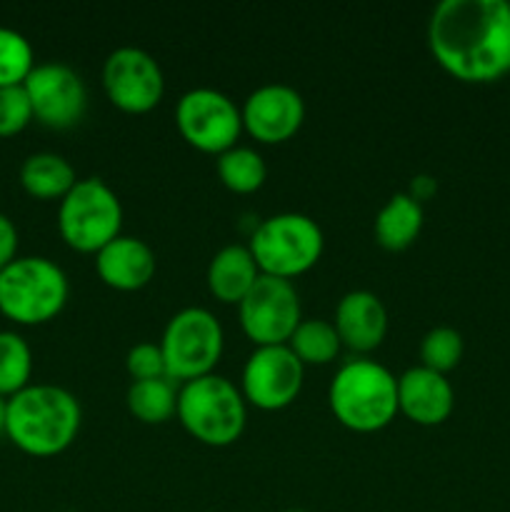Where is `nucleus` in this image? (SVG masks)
Here are the masks:
<instances>
[{"instance_id":"nucleus-1","label":"nucleus","mask_w":510,"mask_h":512,"mask_svg":"<svg viewBox=\"0 0 510 512\" xmlns=\"http://www.w3.org/2000/svg\"><path fill=\"white\" fill-rule=\"evenodd\" d=\"M435 63L463 83H495L510 73V3L443 0L428 20Z\"/></svg>"},{"instance_id":"nucleus-2","label":"nucleus","mask_w":510,"mask_h":512,"mask_svg":"<svg viewBox=\"0 0 510 512\" xmlns=\"http://www.w3.org/2000/svg\"><path fill=\"white\" fill-rule=\"evenodd\" d=\"M83 410L78 398L58 385H28L8 398L10 443L33 458H53L78 438Z\"/></svg>"},{"instance_id":"nucleus-3","label":"nucleus","mask_w":510,"mask_h":512,"mask_svg":"<svg viewBox=\"0 0 510 512\" xmlns=\"http://www.w3.org/2000/svg\"><path fill=\"white\" fill-rule=\"evenodd\" d=\"M328 403L343 428L353 433H378L400 413L398 378L375 360L353 358L335 373Z\"/></svg>"},{"instance_id":"nucleus-4","label":"nucleus","mask_w":510,"mask_h":512,"mask_svg":"<svg viewBox=\"0 0 510 512\" xmlns=\"http://www.w3.org/2000/svg\"><path fill=\"white\" fill-rule=\"evenodd\" d=\"M180 425L210 448H228L243 435L248 408L240 388H235L223 375H205V378L183 383L178 390Z\"/></svg>"},{"instance_id":"nucleus-5","label":"nucleus","mask_w":510,"mask_h":512,"mask_svg":"<svg viewBox=\"0 0 510 512\" xmlns=\"http://www.w3.org/2000/svg\"><path fill=\"white\" fill-rule=\"evenodd\" d=\"M68 278L53 260L28 255L0 270V313L18 325H43L68 303Z\"/></svg>"},{"instance_id":"nucleus-6","label":"nucleus","mask_w":510,"mask_h":512,"mask_svg":"<svg viewBox=\"0 0 510 512\" xmlns=\"http://www.w3.org/2000/svg\"><path fill=\"white\" fill-rule=\"evenodd\" d=\"M260 273L293 280L320 260L325 238L320 225L303 213H278L253 230L248 243Z\"/></svg>"},{"instance_id":"nucleus-7","label":"nucleus","mask_w":510,"mask_h":512,"mask_svg":"<svg viewBox=\"0 0 510 512\" xmlns=\"http://www.w3.org/2000/svg\"><path fill=\"white\" fill-rule=\"evenodd\" d=\"M123 228V205L105 180L85 178L60 200L58 230L65 245L78 253H98Z\"/></svg>"},{"instance_id":"nucleus-8","label":"nucleus","mask_w":510,"mask_h":512,"mask_svg":"<svg viewBox=\"0 0 510 512\" xmlns=\"http://www.w3.org/2000/svg\"><path fill=\"white\" fill-rule=\"evenodd\" d=\"M158 345L163 350L168 378L173 383H190L213 375L223 355L225 335L210 310L185 308L168 320Z\"/></svg>"},{"instance_id":"nucleus-9","label":"nucleus","mask_w":510,"mask_h":512,"mask_svg":"<svg viewBox=\"0 0 510 512\" xmlns=\"http://www.w3.org/2000/svg\"><path fill=\"white\" fill-rule=\"evenodd\" d=\"M175 125L188 145L200 153L220 155L238 145L243 133L240 108L215 88H193L175 105Z\"/></svg>"},{"instance_id":"nucleus-10","label":"nucleus","mask_w":510,"mask_h":512,"mask_svg":"<svg viewBox=\"0 0 510 512\" xmlns=\"http://www.w3.org/2000/svg\"><path fill=\"white\" fill-rule=\"evenodd\" d=\"M240 328L260 345H288L300 325V298L290 280L263 275L238 305Z\"/></svg>"},{"instance_id":"nucleus-11","label":"nucleus","mask_w":510,"mask_h":512,"mask_svg":"<svg viewBox=\"0 0 510 512\" xmlns=\"http://www.w3.org/2000/svg\"><path fill=\"white\" fill-rule=\"evenodd\" d=\"M305 365L288 345H260L248 355L240 378L245 403L275 413L295 403L303 390Z\"/></svg>"},{"instance_id":"nucleus-12","label":"nucleus","mask_w":510,"mask_h":512,"mask_svg":"<svg viewBox=\"0 0 510 512\" xmlns=\"http://www.w3.org/2000/svg\"><path fill=\"white\" fill-rule=\"evenodd\" d=\"M103 88L115 108L143 115L163 100L165 78L153 55L133 45H123L105 58Z\"/></svg>"},{"instance_id":"nucleus-13","label":"nucleus","mask_w":510,"mask_h":512,"mask_svg":"<svg viewBox=\"0 0 510 512\" xmlns=\"http://www.w3.org/2000/svg\"><path fill=\"white\" fill-rule=\"evenodd\" d=\"M33 118L53 130H68L83 120L88 88L83 78L65 63H40L23 83Z\"/></svg>"},{"instance_id":"nucleus-14","label":"nucleus","mask_w":510,"mask_h":512,"mask_svg":"<svg viewBox=\"0 0 510 512\" xmlns=\"http://www.w3.org/2000/svg\"><path fill=\"white\" fill-rule=\"evenodd\" d=\"M240 115H243V130H248V135H253L258 143H285L303 125L305 103L303 95L290 85L268 83L255 88L245 98Z\"/></svg>"},{"instance_id":"nucleus-15","label":"nucleus","mask_w":510,"mask_h":512,"mask_svg":"<svg viewBox=\"0 0 510 512\" xmlns=\"http://www.w3.org/2000/svg\"><path fill=\"white\" fill-rule=\"evenodd\" d=\"M455 393L445 375L423 368H408L398 378V410L415 425L445 423L453 413Z\"/></svg>"},{"instance_id":"nucleus-16","label":"nucleus","mask_w":510,"mask_h":512,"mask_svg":"<svg viewBox=\"0 0 510 512\" xmlns=\"http://www.w3.org/2000/svg\"><path fill=\"white\" fill-rule=\"evenodd\" d=\"M335 330L345 348L353 353H370L380 348L388 335V310L370 290H350L335 308Z\"/></svg>"},{"instance_id":"nucleus-17","label":"nucleus","mask_w":510,"mask_h":512,"mask_svg":"<svg viewBox=\"0 0 510 512\" xmlns=\"http://www.w3.org/2000/svg\"><path fill=\"white\" fill-rule=\"evenodd\" d=\"M155 253L145 240L118 235L95 253V270L108 288L133 293L145 288L155 275Z\"/></svg>"},{"instance_id":"nucleus-18","label":"nucleus","mask_w":510,"mask_h":512,"mask_svg":"<svg viewBox=\"0 0 510 512\" xmlns=\"http://www.w3.org/2000/svg\"><path fill=\"white\" fill-rule=\"evenodd\" d=\"M258 278L260 268L248 245H225L208 265L210 293L225 305H240Z\"/></svg>"},{"instance_id":"nucleus-19","label":"nucleus","mask_w":510,"mask_h":512,"mask_svg":"<svg viewBox=\"0 0 510 512\" xmlns=\"http://www.w3.org/2000/svg\"><path fill=\"white\" fill-rule=\"evenodd\" d=\"M375 243L390 253L410 248L423 230V205L410 193H395L375 218Z\"/></svg>"},{"instance_id":"nucleus-20","label":"nucleus","mask_w":510,"mask_h":512,"mask_svg":"<svg viewBox=\"0 0 510 512\" xmlns=\"http://www.w3.org/2000/svg\"><path fill=\"white\" fill-rule=\"evenodd\" d=\"M75 183V168L58 153H35L20 168V185L35 200H63Z\"/></svg>"},{"instance_id":"nucleus-21","label":"nucleus","mask_w":510,"mask_h":512,"mask_svg":"<svg viewBox=\"0 0 510 512\" xmlns=\"http://www.w3.org/2000/svg\"><path fill=\"white\" fill-rule=\"evenodd\" d=\"M130 415L145 425L168 423L178 408V388L170 378L133 380L125 395Z\"/></svg>"},{"instance_id":"nucleus-22","label":"nucleus","mask_w":510,"mask_h":512,"mask_svg":"<svg viewBox=\"0 0 510 512\" xmlns=\"http://www.w3.org/2000/svg\"><path fill=\"white\" fill-rule=\"evenodd\" d=\"M215 170H218L220 183L238 195L255 193L263 188L265 178H268L263 155L245 145H235V148L220 153L215 160Z\"/></svg>"},{"instance_id":"nucleus-23","label":"nucleus","mask_w":510,"mask_h":512,"mask_svg":"<svg viewBox=\"0 0 510 512\" xmlns=\"http://www.w3.org/2000/svg\"><path fill=\"white\" fill-rule=\"evenodd\" d=\"M288 348L303 365H328L338 358L343 343L330 320L308 318L300 320L293 338L288 340Z\"/></svg>"},{"instance_id":"nucleus-24","label":"nucleus","mask_w":510,"mask_h":512,"mask_svg":"<svg viewBox=\"0 0 510 512\" xmlns=\"http://www.w3.org/2000/svg\"><path fill=\"white\" fill-rule=\"evenodd\" d=\"M33 375V353L23 335L13 330H0V395L13 398L30 385Z\"/></svg>"},{"instance_id":"nucleus-25","label":"nucleus","mask_w":510,"mask_h":512,"mask_svg":"<svg viewBox=\"0 0 510 512\" xmlns=\"http://www.w3.org/2000/svg\"><path fill=\"white\" fill-rule=\"evenodd\" d=\"M35 68V55L28 38L0 25V88H15L28 80Z\"/></svg>"},{"instance_id":"nucleus-26","label":"nucleus","mask_w":510,"mask_h":512,"mask_svg":"<svg viewBox=\"0 0 510 512\" xmlns=\"http://www.w3.org/2000/svg\"><path fill=\"white\" fill-rule=\"evenodd\" d=\"M463 335L455 328H440L428 330L420 340V360H423V368L433 370V373H450L453 368H458L460 358H463Z\"/></svg>"},{"instance_id":"nucleus-27","label":"nucleus","mask_w":510,"mask_h":512,"mask_svg":"<svg viewBox=\"0 0 510 512\" xmlns=\"http://www.w3.org/2000/svg\"><path fill=\"white\" fill-rule=\"evenodd\" d=\"M30 120L35 118L23 85L0 88V138H13V135L23 133Z\"/></svg>"},{"instance_id":"nucleus-28","label":"nucleus","mask_w":510,"mask_h":512,"mask_svg":"<svg viewBox=\"0 0 510 512\" xmlns=\"http://www.w3.org/2000/svg\"><path fill=\"white\" fill-rule=\"evenodd\" d=\"M125 368H128L133 380H153V378H168L165 373L163 350L158 343H138L128 350L125 358Z\"/></svg>"},{"instance_id":"nucleus-29","label":"nucleus","mask_w":510,"mask_h":512,"mask_svg":"<svg viewBox=\"0 0 510 512\" xmlns=\"http://www.w3.org/2000/svg\"><path fill=\"white\" fill-rule=\"evenodd\" d=\"M18 258V228L8 215L0 213V270Z\"/></svg>"},{"instance_id":"nucleus-30","label":"nucleus","mask_w":510,"mask_h":512,"mask_svg":"<svg viewBox=\"0 0 510 512\" xmlns=\"http://www.w3.org/2000/svg\"><path fill=\"white\" fill-rule=\"evenodd\" d=\"M433 193H435L433 178H428V175H418V178H413V190H410V195H413L418 203H423V200L430 198Z\"/></svg>"},{"instance_id":"nucleus-31","label":"nucleus","mask_w":510,"mask_h":512,"mask_svg":"<svg viewBox=\"0 0 510 512\" xmlns=\"http://www.w3.org/2000/svg\"><path fill=\"white\" fill-rule=\"evenodd\" d=\"M5 425H8V398L0 395V435H5Z\"/></svg>"},{"instance_id":"nucleus-32","label":"nucleus","mask_w":510,"mask_h":512,"mask_svg":"<svg viewBox=\"0 0 510 512\" xmlns=\"http://www.w3.org/2000/svg\"><path fill=\"white\" fill-rule=\"evenodd\" d=\"M283 512H308V510H300V508H290V510H283Z\"/></svg>"}]
</instances>
